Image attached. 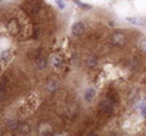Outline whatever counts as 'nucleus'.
Segmentation results:
<instances>
[{
  "instance_id": "obj_1",
  "label": "nucleus",
  "mask_w": 146,
  "mask_h": 136,
  "mask_svg": "<svg viewBox=\"0 0 146 136\" xmlns=\"http://www.w3.org/2000/svg\"><path fill=\"white\" fill-rule=\"evenodd\" d=\"M113 105H115V102L111 98L102 99L101 103H99V111L105 115H112L113 113Z\"/></svg>"
},
{
  "instance_id": "obj_2",
  "label": "nucleus",
  "mask_w": 146,
  "mask_h": 136,
  "mask_svg": "<svg viewBox=\"0 0 146 136\" xmlns=\"http://www.w3.org/2000/svg\"><path fill=\"white\" fill-rule=\"evenodd\" d=\"M84 30H85V24H84L82 21H77V23H74L72 27H71V33H72L74 36H81V34L84 33Z\"/></svg>"
},
{
  "instance_id": "obj_3",
  "label": "nucleus",
  "mask_w": 146,
  "mask_h": 136,
  "mask_svg": "<svg viewBox=\"0 0 146 136\" xmlns=\"http://www.w3.org/2000/svg\"><path fill=\"white\" fill-rule=\"evenodd\" d=\"M94 96H95V90H94V88L87 90L85 91V94H84V99H85L87 102H91V101L94 99Z\"/></svg>"
},
{
  "instance_id": "obj_4",
  "label": "nucleus",
  "mask_w": 146,
  "mask_h": 136,
  "mask_svg": "<svg viewBox=\"0 0 146 136\" xmlns=\"http://www.w3.org/2000/svg\"><path fill=\"white\" fill-rule=\"evenodd\" d=\"M113 41H115L116 44L122 45V44H123V41H125V37H123V34H122L121 31L115 33V34H113Z\"/></svg>"
},
{
  "instance_id": "obj_5",
  "label": "nucleus",
  "mask_w": 146,
  "mask_h": 136,
  "mask_svg": "<svg viewBox=\"0 0 146 136\" xmlns=\"http://www.w3.org/2000/svg\"><path fill=\"white\" fill-rule=\"evenodd\" d=\"M74 1H75L81 9H84V10H91V9H92V6H91V4H85V3H82V1H80V0H74Z\"/></svg>"
},
{
  "instance_id": "obj_6",
  "label": "nucleus",
  "mask_w": 146,
  "mask_h": 136,
  "mask_svg": "<svg viewBox=\"0 0 146 136\" xmlns=\"http://www.w3.org/2000/svg\"><path fill=\"white\" fill-rule=\"evenodd\" d=\"M61 65H62V60H61L60 55H57V57L54 58V67H55V68H60Z\"/></svg>"
},
{
  "instance_id": "obj_7",
  "label": "nucleus",
  "mask_w": 146,
  "mask_h": 136,
  "mask_svg": "<svg viewBox=\"0 0 146 136\" xmlns=\"http://www.w3.org/2000/svg\"><path fill=\"white\" fill-rule=\"evenodd\" d=\"M138 47H139V50H141V51H143V52L146 54V38H142V40L139 41Z\"/></svg>"
},
{
  "instance_id": "obj_8",
  "label": "nucleus",
  "mask_w": 146,
  "mask_h": 136,
  "mask_svg": "<svg viewBox=\"0 0 146 136\" xmlns=\"http://www.w3.org/2000/svg\"><path fill=\"white\" fill-rule=\"evenodd\" d=\"M57 87H58V82H57V81H51L50 84H47V88H48V91H55V90H57Z\"/></svg>"
},
{
  "instance_id": "obj_9",
  "label": "nucleus",
  "mask_w": 146,
  "mask_h": 136,
  "mask_svg": "<svg viewBox=\"0 0 146 136\" xmlns=\"http://www.w3.org/2000/svg\"><path fill=\"white\" fill-rule=\"evenodd\" d=\"M126 21H129V23H132V24H136V26H139V24H142L136 17H126Z\"/></svg>"
},
{
  "instance_id": "obj_10",
  "label": "nucleus",
  "mask_w": 146,
  "mask_h": 136,
  "mask_svg": "<svg viewBox=\"0 0 146 136\" xmlns=\"http://www.w3.org/2000/svg\"><path fill=\"white\" fill-rule=\"evenodd\" d=\"M19 131H20L21 133H29V132H30V128L23 123V125H19Z\"/></svg>"
},
{
  "instance_id": "obj_11",
  "label": "nucleus",
  "mask_w": 146,
  "mask_h": 136,
  "mask_svg": "<svg viewBox=\"0 0 146 136\" xmlns=\"http://www.w3.org/2000/svg\"><path fill=\"white\" fill-rule=\"evenodd\" d=\"M97 64V58H95V55H90V60H88V67H92V65H95Z\"/></svg>"
},
{
  "instance_id": "obj_12",
  "label": "nucleus",
  "mask_w": 146,
  "mask_h": 136,
  "mask_svg": "<svg viewBox=\"0 0 146 136\" xmlns=\"http://www.w3.org/2000/svg\"><path fill=\"white\" fill-rule=\"evenodd\" d=\"M139 109H141L142 115H143V116H146V103H141V105H139Z\"/></svg>"
},
{
  "instance_id": "obj_13",
  "label": "nucleus",
  "mask_w": 146,
  "mask_h": 136,
  "mask_svg": "<svg viewBox=\"0 0 146 136\" xmlns=\"http://www.w3.org/2000/svg\"><path fill=\"white\" fill-rule=\"evenodd\" d=\"M55 3H57V6H58L60 9H64V7H65V3H64L62 0H55Z\"/></svg>"
},
{
  "instance_id": "obj_14",
  "label": "nucleus",
  "mask_w": 146,
  "mask_h": 136,
  "mask_svg": "<svg viewBox=\"0 0 146 136\" xmlns=\"http://www.w3.org/2000/svg\"><path fill=\"white\" fill-rule=\"evenodd\" d=\"M0 1H1V0H0Z\"/></svg>"
}]
</instances>
